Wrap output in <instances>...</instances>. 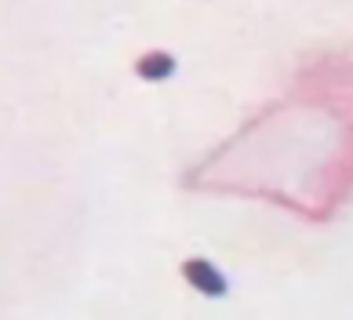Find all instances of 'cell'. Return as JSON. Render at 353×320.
Returning a JSON list of instances; mask_svg holds the SVG:
<instances>
[{
	"mask_svg": "<svg viewBox=\"0 0 353 320\" xmlns=\"http://www.w3.org/2000/svg\"><path fill=\"white\" fill-rule=\"evenodd\" d=\"M182 277H186V284L193 291H201V295H208V299H222L230 291L226 277H222L208 259H186L182 262Z\"/></svg>",
	"mask_w": 353,
	"mask_h": 320,
	"instance_id": "1",
	"label": "cell"
},
{
	"mask_svg": "<svg viewBox=\"0 0 353 320\" xmlns=\"http://www.w3.org/2000/svg\"><path fill=\"white\" fill-rule=\"evenodd\" d=\"M135 73H139L142 80H150V84H157V80H168V77L175 73V55H172V51H146V55H139Z\"/></svg>",
	"mask_w": 353,
	"mask_h": 320,
	"instance_id": "2",
	"label": "cell"
}]
</instances>
